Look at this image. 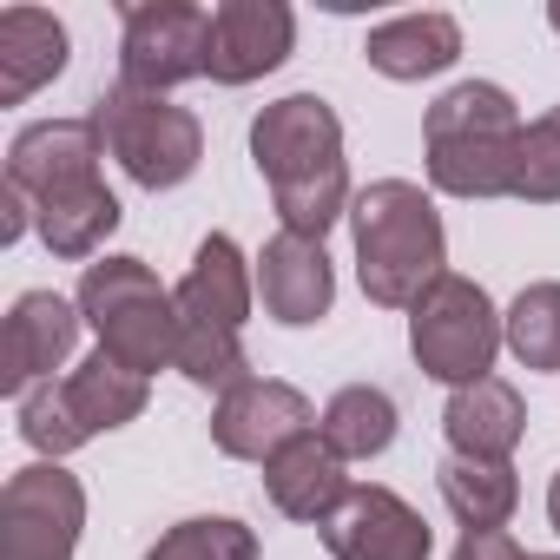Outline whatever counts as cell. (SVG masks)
<instances>
[{
	"instance_id": "3957f363",
	"label": "cell",
	"mask_w": 560,
	"mask_h": 560,
	"mask_svg": "<svg viewBox=\"0 0 560 560\" xmlns=\"http://www.w3.org/2000/svg\"><path fill=\"white\" fill-rule=\"evenodd\" d=\"M80 317L100 330V350L139 376L178 363V298L159 284L145 257H100L80 277Z\"/></svg>"
},
{
	"instance_id": "277c9868",
	"label": "cell",
	"mask_w": 560,
	"mask_h": 560,
	"mask_svg": "<svg viewBox=\"0 0 560 560\" xmlns=\"http://www.w3.org/2000/svg\"><path fill=\"white\" fill-rule=\"evenodd\" d=\"M86 119L100 126V139H106V152L119 159V172H126L132 185H145V191L185 185V178L198 172V159H205V126H198V113H191V106H172V100H159V93H139V86H126V80H113V86L93 100Z\"/></svg>"
},
{
	"instance_id": "603a6c76",
	"label": "cell",
	"mask_w": 560,
	"mask_h": 560,
	"mask_svg": "<svg viewBox=\"0 0 560 560\" xmlns=\"http://www.w3.org/2000/svg\"><path fill=\"white\" fill-rule=\"evenodd\" d=\"M396 429H402L396 396L376 389V383L337 389V396L324 402V422H317V435H324L343 462H376V455H389V448H396Z\"/></svg>"
},
{
	"instance_id": "d4e9b609",
	"label": "cell",
	"mask_w": 560,
	"mask_h": 560,
	"mask_svg": "<svg viewBox=\"0 0 560 560\" xmlns=\"http://www.w3.org/2000/svg\"><path fill=\"white\" fill-rule=\"evenodd\" d=\"M191 389H237L250 383V357H244V337L237 330H211V324H185L178 317V363H172Z\"/></svg>"
},
{
	"instance_id": "30bf717a",
	"label": "cell",
	"mask_w": 560,
	"mask_h": 560,
	"mask_svg": "<svg viewBox=\"0 0 560 560\" xmlns=\"http://www.w3.org/2000/svg\"><path fill=\"white\" fill-rule=\"evenodd\" d=\"M324 547H330V560H429L435 534L396 488L357 481L343 494V508L324 521Z\"/></svg>"
},
{
	"instance_id": "ac0fdd59",
	"label": "cell",
	"mask_w": 560,
	"mask_h": 560,
	"mask_svg": "<svg viewBox=\"0 0 560 560\" xmlns=\"http://www.w3.org/2000/svg\"><path fill=\"white\" fill-rule=\"evenodd\" d=\"M363 60H370L383 80H396V86L435 80V73H448V67L462 60V21H455V14H435V8H429V14H396V21L370 27Z\"/></svg>"
},
{
	"instance_id": "6da1fadb",
	"label": "cell",
	"mask_w": 560,
	"mask_h": 560,
	"mask_svg": "<svg viewBox=\"0 0 560 560\" xmlns=\"http://www.w3.org/2000/svg\"><path fill=\"white\" fill-rule=\"evenodd\" d=\"M350 237H357V284L383 311H409L448 270L442 211L416 178H376L370 191H357Z\"/></svg>"
},
{
	"instance_id": "8fae6325",
	"label": "cell",
	"mask_w": 560,
	"mask_h": 560,
	"mask_svg": "<svg viewBox=\"0 0 560 560\" xmlns=\"http://www.w3.org/2000/svg\"><path fill=\"white\" fill-rule=\"evenodd\" d=\"M298 47V14L284 0H218L211 8V86H250Z\"/></svg>"
},
{
	"instance_id": "52a82bcc",
	"label": "cell",
	"mask_w": 560,
	"mask_h": 560,
	"mask_svg": "<svg viewBox=\"0 0 560 560\" xmlns=\"http://www.w3.org/2000/svg\"><path fill=\"white\" fill-rule=\"evenodd\" d=\"M211 73V14L191 0H139L119 27V80L139 93H172Z\"/></svg>"
},
{
	"instance_id": "5bb4252c",
	"label": "cell",
	"mask_w": 560,
	"mask_h": 560,
	"mask_svg": "<svg viewBox=\"0 0 560 560\" xmlns=\"http://www.w3.org/2000/svg\"><path fill=\"white\" fill-rule=\"evenodd\" d=\"M80 304L60 298V291H21L14 311H8V370H0V389L14 402L40 383H54V370L73 363V343H80Z\"/></svg>"
},
{
	"instance_id": "7402d4cb",
	"label": "cell",
	"mask_w": 560,
	"mask_h": 560,
	"mask_svg": "<svg viewBox=\"0 0 560 560\" xmlns=\"http://www.w3.org/2000/svg\"><path fill=\"white\" fill-rule=\"evenodd\" d=\"M119 198L106 191V185H80V191H60V198H47V205H34V231H40V244L54 250V257H67V264H86V257H100V244L119 231Z\"/></svg>"
},
{
	"instance_id": "ffe728a7",
	"label": "cell",
	"mask_w": 560,
	"mask_h": 560,
	"mask_svg": "<svg viewBox=\"0 0 560 560\" xmlns=\"http://www.w3.org/2000/svg\"><path fill=\"white\" fill-rule=\"evenodd\" d=\"M60 389H67V409H73V422L86 429V442H93V435H113V429H126V422H139L145 402H152V376L113 363L106 350H93L80 370H67Z\"/></svg>"
},
{
	"instance_id": "8992f818",
	"label": "cell",
	"mask_w": 560,
	"mask_h": 560,
	"mask_svg": "<svg viewBox=\"0 0 560 560\" xmlns=\"http://www.w3.org/2000/svg\"><path fill=\"white\" fill-rule=\"evenodd\" d=\"M86 534V488L60 462H27L0 488V560H73Z\"/></svg>"
},
{
	"instance_id": "d6986e66",
	"label": "cell",
	"mask_w": 560,
	"mask_h": 560,
	"mask_svg": "<svg viewBox=\"0 0 560 560\" xmlns=\"http://www.w3.org/2000/svg\"><path fill=\"white\" fill-rule=\"evenodd\" d=\"M67 27L47 8H8L0 14V106H27L40 86L67 73Z\"/></svg>"
},
{
	"instance_id": "4316f807",
	"label": "cell",
	"mask_w": 560,
	"mask_h": 560,
	"mask_svg": "<svg viewBox=\"0 0 560 560\" xmlns=\"http://www.w3.org/2000/svg\"><path fill=\"white\" fill-rule=\"evenodd\" d=\"M14 416H21V442H27L40 462H67L73 448H86V429L73 422L60 376H54V383H40V389H27V396L14 402Z\"/></svg>"
},
{
	"instance_id": "f546056e",
	"label": "cell",
	"mask_w": 560,
	"mask_h": 560,
	"mask_svg": "<svg viewBox=\"0 0 560 560\" xmlns=\"http://www.w3.org/2000/svg\"><path fill=\"white\" fill-rule=\"evenodd\" d=\"M34 231V198L21 185H0V244H21Z\"/></svg>"
},
{
	"instance_id": "484cf974",
	"label": "cell",
	"mask_w": 560,
	"mask_h": 560,
	"mask_svg": "<svg viewBox=\"0 0 560 560\" xmlns=\"http://www.w3.org/2000/svg\"><path fill=\"white\" fill-rule=\"evenodd\" d=\"M145 560H257V527H244L237 514H191L165 527Z\"/></svg>"
},
{
	"instance_id": "83f0119b",
	"label": "cell",
	"mask_w": 560,
	"mask_h": 560,
	"mask_svg": "<svg viewBox=\"0 0 560 560\" xmlns=\"http://www.w3.org/2000/svg\"><path fill=\"white\" fill-rule=\"evenodd\" d=\"M514 198L521 205H560V106L527 119L521 159H514Z\"/></svg>"
},
{
	"instance_id": "ba28073f",
	"label": "cell",
	"mask_w": 560,
	"mask_h": 560,
	"mask_svg": "<svg viewBox=\"0 0 560 560\" xmlns=\"http://www.w3.org/2000/svg\"><path fill=\"white\" fill-rule=\"evenodd\" d=\"M250 165L264 185H304L324 172H343V119L324 93H284L250 119Z\"/></svg>"
},
{
	"instance_id": "cb8c5ba5",
	"label": "cell",
	"mask_w": 560,
	"mask_h": 560,
	"mask_svg": "<svg viewBox=\"0 0 560 560\" xmlns=\"http://www.w3.org/2000/svg\"><path fill=\"white\" fill-rule=\"evenodd\" d=\"M501 343L521 370L560 376V277H540L501 311Z\"/></svg>"
},
{
	"instance_id": "e0dca14e",
	"label": "cell",
	"mask_w": 560,
	"mask_h": 560,
	"mask_svg": "<svg viewBox=\"0 0 560 560\" xmlns=\"http://www.w3.org/2000/svg\"><path fill=\"white\" fill-rule=\"evenodd\" d=\"M442 435H448V455H468V462H508L527 435V402L514 383L501 376H481L468 389H448V409H442Z\"/></svg>"
},
{
	"instance_id": "f1b7e54d",
	"label": "cell",
	"mask_w": 560,
	"mask_h": 560,
	"mask_svg": "<svg viewBox=\"0 0 560 560\" xmlns=\"http://www.w3.org/2000/svg\"><path fill=\"white\" fill-rule=\"evenodd\" d=\"M455 560H527V553H521V540L508 527H494V534H462Z\"/></svg>"
},
{
	"instance_id": "7c38bea8",
	"label": "cell",
	"mask_w": 560,
	"mask_h": 560,
	"mask_svg": "<svg viewBox=\"0 0 560 560\" xmlns=\"http://www.w3.org/2000/svg\"><path fill=\"white\" fill-rule=\"evenodd\" d=\"M100 159H106V139L93 119H34L8 145V185H21L34 205H47L60 191L100 185Z\"/></svg>"
},
{
	"instance_id": "d6a6232c",
	"label": "cell",
	"mask_w": 560,
	"mask_h": 560,
	"mask_svg": "<svg viewBox=\"0 0 560 560\" xmlns=\"http://www.w3.org/2000/svg\"><path fill=\"white\" fill-rule=\"evenodd\" d=\"M527 560H560V553H527Z\"/></svg>"
},
{
	"instance_id": "9a60e30c",
	"label": "cell",
	"mask_w": 560,
	"mask_h": 560,
	"mask_svg": "<svg viewBox=\"0 0 560 560\" xmlns=\"http://www.w3.org/2000/svg\"><path fill=\"white\" fill-rule=\"evenodd\" d=\"M178 317L185 324H211V330H237L250 324V304H257V264L237 250L231 231H211L198 250H191V270L178 277Z\"/></svg>"
},
{
	"instance_id": "2e32d148",
	"label": "cell",
	"mask_w": 560,
	"mask_h": 560,
	"mask_svg": "<svg viewBox=\"0 0 560 560\" xmlns=\"http://www.w3.org/2000/svg\"><path fill=\"white\" fill-rule=\"evenodd\" d=\"M350 488H357V481H350V462H343L324 435H298L284 455L264 462V494H270V508L284 514V521L324 527V521L343 508Z\"/></svg>"
},
{
	"instance_id": "4dcf8cb0",
	"label": "cell",
	"mask_w": 560,
	"mask_h": 560,
	"mask_svg": "<svg viewBox=\"0 0 560 560\" xmlns=\"http://www.w3.org/2000/svg\"><path fill=\"white\" fill-rule=\"evenodd\" d=\"M547 521H553V534H560V475L547 481Z\"/></svg>"
},
{
	"instance_id": "4fadbf2b",
	"label": "cell",
	"mask_w": 560,
	"mask_h": 560,
	"mask_svg": "<svg viewBox=\"0 0 560 560\" xmlns=\"http://www.w3.org/2000/svg\"><path fill=\"white\" fill-rule=\"evenodd\" d=\"M250 264H257V304H264L270 324L311 330V324L330 317V304H337V270H330V250L317 237L277 231Z\"/></svg>"
},
{
	"instance_id": "7a4b0ae2",
	"label": "cell",
	"mask_w": 560,
	"mask_h": 560,
	"mask_svg": "<svg viewBox=\"0 0 560 560\" xmlns=\"http://www.w3.org/2000/svg\"><path fill=\"white\" fill-rule=\"evenodd\" d=\"M521 113L508 86L462 80L448 86L422 119V165L442 198H514V159H521Z\"/></svg>"
},
{
	"instance_id": "1f68e13d",
	"label": "cell",
	"mask_w": 560,
	"mask_h": 560,
	"mask_svg": "<svg viewBox=\"0 0 560 560\" xmlns=\"http://www.w3.org/2000/svg\"><path fill=\"white\" fill-rule=\"evenodd\" d=\"M547 27H553V34H560V0H553V8H547Z\"/></svg>"
},
{
	"instance_id": "9c48e42d",
	"label": "cell",
	"mask_w": 560,
	"mask_h": 560,
	"mask_svg": "<svg viewBox=\"0 0 560 560\" xmlns=\"http://www.w3.org/2000/svg\"><path fill=\"white\" fill-rule=\"evenodd\" d=\"M317 409H311V396L298 389V383H277V376H250V383H237V389H224L218 402H211V442H218V455H231V462H270V455H284L298 435H317Z\"/></svg>"
},
{
	"instance_id": "5b68a950",
	"label": "cell",
	"mask_w": 560,
	"mask_h": 560,
	"mask_svg": "<svg viewBox=\"0 0 560 560\" xmlns=\"http://www.w3.org/2000/svg\"><path fill=\"white\" fill-rule=\"evenodd\" d=\"M409 350L422 363V376L448 383V389H468L494 370V357L508 350L501 343V311L494 298L462 270H442L435 284L409 304Z\"/></svg>"
},
{
	"instance_id": "44dd1931",
	"label": "cell",
	"mask_w": 560,
	"mask_h": 560,
	"mask_svg": "<svg viewBox=\"0 0 560 560\" xmlns=\"http://www.w3.org/2000/svg\"><path fill=\"white\" fill-rule=\"evenodd\" d=\"M435 488L448 501V514L462 521V534H494L514 521L521 508V481L508 462H468V455H448L435 468Z\"/></svg>"
}]
</instances>
